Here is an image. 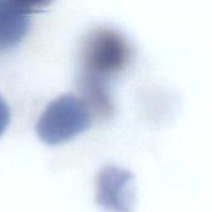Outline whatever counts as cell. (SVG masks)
Wrapping results in <instances>:
<instances>
[{"label":"cell","instance_id":"cell-6","mask_svg":"<svg viewBox=\"0 0 212 212\" xmlns=\"http://www.w3.org/2000/svg\"><path fill=\"white\" fill-rule=\"evenodd\" d=\"M22 10H25L27 14L36 13L48 6L54 0H14Z\"/></svg>","mask_w":212,"mask_h":212},{"label":"cell","instance_id":"cell-7","mask_svg":"<svg viewBox=\"0 0 212 212\" xmlns=\"http://www.w3.org/2000/svg\"><path fill=\"white\" fill-rule=\"evenodd\" d=\"M10 122V109L1 97H0V136L6 130Z\"/></svg>","mask_w":212,"mask_h":212},{"label":"cell","instance_id":"cell-4","mask_svg":"<svg viewBox=\"0 0 212 212\" xmlns=\"http://www.w3.org/2000/svg\"><path fill=\"white\" fill-rule=\"evenodd\" d=\"M30 29V14L14 0H0V52L15 48Z\"/></svg>","mask_w":212,"mask_h":212},{"label":"cell","instance_id":"cell-5","mask_svg":"<svg viewBox=\"0 0 212 212\" xmlns=\"http://www.w3.org/2000/svg\"><path fill=\"white\" fill-rule=\"evenodd\" d=\"M78 96L87 104L94 118L107 119L114 113V102L108 82L91 77H78Z\"/></svg>","mask_w":212,"mask_h":212},{"label":"cell","instance_id":"cell-2","mask_svg":"<svg viewBox=\"0 0 212 212\" xmlns=\"http://www.w3.org/2000/svg\"><path fill=\"white\" fill-rule=\"evenodd\" d=\"M93 114L80 96L63 94L48 104L40 115L36 133L43 143L57 145L86 132Z\"/></svg>","mask_w":212,"mask_h":212},{"label":"cell","instance_id":"cell-1","mask_svg":"<svg viewBox=\"0 0 212 212\" xmlns=\"http://www.w3.org/2000/svg\"><path fill=\"white\" fill-rule=\"evenodd\" d=\"M132 57V45L122 32L107 26L97 27L82 42L80 76L108 82L129 66Z\"/></svg>","mask_w":212,"mask_h":212},{"label":"cell","instance_id":"cell-3","mask_svg":"<svg viewBox=\"0 0 212 212\" xmlns=\"http://www.w3.org/2000/svg\"><path fill=\"white\" fill-rule=\"evenodd\" d=\"M96 201L107 212H133L135 206L134 175L119 166L107 165L96 179Z\"/></svg>","mask_w":212,"mask_h":212}]
</instances>
